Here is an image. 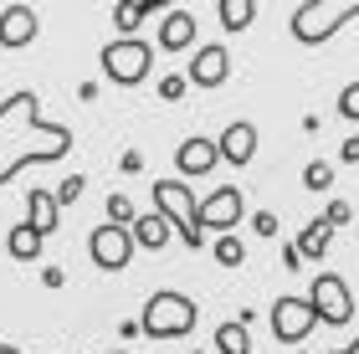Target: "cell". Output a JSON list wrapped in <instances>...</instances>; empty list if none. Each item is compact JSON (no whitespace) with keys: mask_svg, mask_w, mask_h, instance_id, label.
<instances>
[{"mask_svg":"<svg viewBox=\"0 0 359 354\" xmlns=\"http://www.w3.org/2000/svg\"><path fill=\"white\" fill-rule=\"evenodd\" d=\"M41 241H46V236H36V231H31L26 221H21V226L6 236V252L15 257V262H36V257H41Z\"/></svg>","mask_w":359,"mask_h":354,"instance_id":"19","label":"cell"},{"mask_svg":"<svg viewBox=\"0 0 359 354\" xmlns=\"http://www.w3.org/2000/svg\"><path fill=\"white\" fill-rule=\"evenodd\" d=\"M241 216H247V196H241L236 185H221V190H210L201 200V226L216 231V236H231Z\"/></svg>","mask_w":359,"mask_h":354,"instance_id":"9","label":"cell"},{"mask_svg":"<svg viewBox=\"0 0 359 354\" xmlns=\"http://www.w3.org/2000/svg\"><path fill=\"white\" fill-rule=\"evenodd\" d=\"M339 114H344L349 123H359V83H349L344 93H339Z\"/></svg>","mask_w":359,"mask_h":354,"instance_id":"26","label":"cell"},{"mask_svg":"<svg viewBox=\"0 0 359 354\" xmlns=\"http://www.w3.org/2000/svg\"><path fill=\"white\" fill-rule=\"evenodd\" d=\"M195 318H201L195 298H185V293H175V287H165V293H154L149 303H144L139 329L149 334V339H180V334H190V329H195Z\"/></svg>","mask_w":359,"mask_h":354,"instance_id":"2","label":"cell"},{"mask_svg":"<svg viewBox=\"0 0 359 354\" xmlns=\"http://www.w3.org/2000/svg\"><path fill=\"white\" fill-rule=\"evenodd\" d=\"M216 11H221V26H226V31H247L262 6H257V0H221Z\"/></svg>","mask_w":359,"mask_h":354,"instance_id":"21","label":"cell"},{"mask_svg":"<svg viewBox=\"0 0 359 354\" xmlns=\"http://www.w3.org/2000/svg\"><path fill=\"white\" fill-rule=\"evenodd\" d=\"M149 41H139V36H118V41H108L103 46V72H108V83H118V88H139L144 77H149Z\"/></svg>","mask_w":359,"mask_h":354,"instance_id":"5","label":"cell"},{"mask_svg":"<svg viewBox=\"0 0 359 354\" xmlns=\"http://www.w3.org/2000/svg\"><path fill=\"white\" fill-rule=\"evenodd\" d=\"M216 262L221 267H241V262H247V247L236 241V231L231 236H216Z\"/></svg>","mask_w":359,"mask_h":354,"instance_id":"22","label":"cell"},{"mask_svg":"<svg viewBox=\"0 0 359 354\" xmlns=\"http://www.w3.org/2000/svg\"><path fill=\"white\" fill-rule=\"evenodd\" d=\"M154 211L180 231V241H185V247H201V241H205L201 200L190 196V185H185V180H154Z\"/></svg>","mask_w":359,"mask_h":354,"instance_id":"3","label":"cell"},{"mask_svg":"<svg viewBox=\"0 0 359 354\" xmlns=\"http://www.w3.org/2000/svg\"><path fill=\"white\" fill-rule=\"evenodd\" d=\"M216 354H252V339H247V324H241V318H226L216 329Z\"/></svg>","mask_w":359,"mask_h":354,"instance_id":"20","label":"cell"},{"mask_svg":"<svg viewBox=\"0 0 359 354\" xmlns=\"http://www.w3.org/2000/svg\"><path fill=\"white\" fill-rule=\"evenodd\" d=\"M334 354H359V339H354V344H344V349H334Z\"/></svg>","mask_w":359,"mask_h":354,"instance_id":"32","label":"cell"},{"mask_svg":"<svg viewBox=\"0 0 359 354\" xmlns=\"http://www.w3.org/2000/svg\"><path fill=\"white\" fill-rule=\"evenodd\" d=\"M339 154H344V165H359V134L344 139V149H339Z\"/></svg>","mask_w":359,"mask_h":354,"instance_id":"30","label":"cell"},{"mask_svg":"<svg viewBox=\"0 0 359 354\" xmlns=\"http://www.w3.org/2000/svg\"><path fill=\"white\" fill-rule=\"evenodd\" d=\"M72 149V128L67 123H46L41 98L31 88L11 93L0 103V185H11L26 165H52Z\"/></svg>","mask_w":359,"mask_h":354,"instance_id":"1","label":"cell"},{"mask_svg":"<svg viewBox=\"0 0 359 354\" xmlns=\"http://www.w3.org/2000/svg\"><path fill=\"white\" fill-rule=\"evenodd\" d=\"M36 31H41V21H36V11H31V6H6V11H0V46H6V52L31 46V41H36Z\"/></svg>","mask_w":359,"mask_h":354,"instance_id":"11","label":"cell"},{"mask_svg":"<svg viewBox=\"0 0 359 354\" xmlns=\"http://www.w3.org/2000/svg\"><path fill=\"white\" fill-rule=\"evenodd\" d=\"M329 236H334V226L318 216V221H308V226L298 231V241H292V247H298V257L308 262V257H323V252H329Z\"/></svg>","mask_w":359,"mask_h":354,"instance_id":"17","label":"cell"},{"mask_svg":"<svg viewBox=\"0 0 359 354\" xmlns=\"http://www.w3.org/2000/svg\"><path fill=\"white\" fill-rule=\"evenodd\" d=\"M216 165H221V149H216V139H201V134H190V139L175 149V170H180V175H210Z\"/></svg>","mask_w":359,"mask_h":354,"instance_id":"12","label":"cell"},{"mask_svg":"<svg viewBox=\"0 0 359 354\" xmlns=\"http://www.w3.org/2000/svg\"><path fill=\"white\" fill-rule=\"evenodd\" d=\"M170 221L165 216H159V211H149V216H139L134 221V247H149V252H159V247H165V241H170Z\"/></svg>","mask_w":359,"mask_h":354,"instance_id":"16","label":"cell"},{"mask_svg":"<svg viewBox=\"0 0 359 354\" xmlns=\"http://www.w3.org/2000/svg\"><path fill=\"white\" fill-rule=\"evenodd\" d=\"M113 354H123V349H113Z\"/></svg>","mask_w":359,"mask_h":354,"instance_id":"35","label":"cell"},{"mask_svg":"<svg viewBox=\"0 0 359 354\" xmlns=\"http://www.w3.org/2000/svg\"><path fill=\"white\" fill-rule=\"evenodd\" d=\"M226 77H231V52H226L221 41L195 46V52H190V83L195 88H221Z\"/></svg>","mask_w":359,"mask_h":354,"instance_id":"10","label":"cell"},{"mask_svg":"<svg viewBox=\"0 0 359 354\" xmlns=\"http://www.w3.org/2000/svg\"><path fill=\"white\" fill-rule=\"evenodd\" d=\"M108 211H113V216H108L113 226H134V221H139V216H134V200H128V196H108Z\"/></svg>","mask_w":359,"mask_h":354,"instance_id":"23","label":"cell"},{"mask_svg":"<svg viewBox=\"0 0 359 354\" xmlns=\"http://www.w3.org/2000/svg\"><path fill=\"white\" fill-rule=\"evenodd\" d=\"M190 354H201V349H190Z\"/></svg>","mask_w":359,"mask_h":354,"instance_id":"34","label":"cell"},{"mask_svg":"<svg viewBox=\"0 0 359 354\" xmlns=\"http://www.w3.org/2000/svg\"><path fill=\"white\" fill-rule=\"evenodd\" d=\"M190 41H195V15L165 11V21H159V52H190Z\"/></svg>","mask_w":359,"mask_h":354,"instance_id":"15","label":"cell"},{"mask_svg":"<svg viewBox=\"0 0 359 354\" xmlns=\"http://www.w3.org/2000/svg\"><path fill=\"white\" fill-rule=\"evenodd\" d=\"M83 185H88V180H83V175H72V180H62V190H57V200H62V211H67V205H72L77 196H83Z\"/></svg>","mask_w":359,"mask_h":354,"instance_id":"28","label":"cell"},{"mask_svg":"<svg viewBox=\"0 0 359 354\" xmlns=\"http://www.w3.org/2000/svg\"><path fill=\"white\" fill-rule=\"evenodd\" d=\"M323 221H329L334 231H339V226H349V221H354V205H349V200H329V211H323Z\"/></svg>","mask_w":359,"mask_h":354,"instance_id":"25","label":"cell"},{"mask_svg":"<svg viewBox=\"0 0 359 354\" xmlns=\"http://www.w3.org/2000/svg\"><path fill=\"white\" fill-rule=\"evenodd\" d=\"M283 267H287V272H298V267H303V257H298V247H287V252H283Z\"/></svg>","mask_w":359,"mask_h":354,"instance_id":"31","label":"cell"},{"mask_svg":"<svg viewBox=\"0 0 359 354\" xmlns=\"http://www.w3.org/2000/svg\"><path fill=\"white\" fill-rule=\"evenodd\" d=\"M303 185H308V190H329V185H334V170L323 165V159H313V165L303 170Z\"/></svg>","mask_w":359,"mask_h":354,"instance_id":"24","label":"cell"},{"mask_svg":"<svg viewBox=\"0 0 359 354\" xmlns=\"http://www.w3.org/2000/svg\"><path fill=\"white\" fill-rule=\"evenodd\" d=\"M149 11H165V6H149V0H118V6H113V26H118L123 36H134Z\"/></svg>","mask_w":359,"mask_h":354,"instance_id":"18","label":"cell"},{"mask_svg":"<svg viewBox=\"0 0 359 354\" xmlns=\"http://www.w3.org/2000/svg\"><path fill=\"white\" fill-rule=\"evenodd\" d=\"M252 226H257V236H277V216H272V211H257Z\"/></svg>","mask_w":359,"mask_h":354,"instance_id":"29","label":"cell"},{"mask_svg":"<svg viewBox=\"0 0 359 354\" xmlns=\"http://www.w3.org/2000/svg\"><path fill=\"white\" fill-rule=\"evenodd\" d=\"M216 149H221V159H231V165H252V154H257V123H247V118L226 123L221 139H216Z\"/></svg>","mask_w":359,"mask_h":354,"instance_id":"13","label":"cell"},{"mask_svg":"<svg viewBox=\"0 0 359 354\" xmlns=\"http://www.w3.org/2000/svg\"><path fill=\"white\" fill-rule=\"evenodd\" d=\"M308 303H313L318 324H329V329H344L349 318H354V293H349V282L339 278V272H318Z\"/></svg>","mask_w":359,"mask_h":354,"instance_id":"6","label":"cell"},{"mask_svg":"<svg viewBox=\"0 0 359 354\" xmlns=\"http://www.w3.org/2000/svg\"><path fill=\"white\" fill-rule=\"evenodd\" d=\"M88 257L103 272H123L128 262H134V231L128 226H113V221H103L93 236H88Z\"/></svg>","mask_w":359,"mask_h":354,"instance_id":"7","label":"cell"},{"mask_svg":"<svg viewBox=\"0 0 359 354\" xmlns=\"http://www.w3.org/2000/svg\"><path fill=\"white\" fill-rule=\"evenodd\" d=\"M185 88H190V77H165V83H159V98L180 103V98H185Z\"/></svg>","mask_w":359,"mask_h":354,"instance_id":"27","label":"cell"},{"mask_svg":"<svg viewBox=\"0 0 359 354\" xmlns=\"http://www.w3.org/2000/svg\"><path fill=\"white\" fill-rule=\"evenodd\" d=\"M57 221H62V200H57V190H31V196H26V226L36 231V236H52V231H57Z\"/></svg>","mask_w":359,"mask_h":354,"instance_id":"14","label":"cell"},{"mask_svg":"<svg viewBox=\"0 0 359 354\" xmlns=\"http://www.w3.org/2000/svg\"><path fill=\"white\" fill-rule=\"evenodd\" d=\"M313 324H318V313L308 298H277L272 303V339L277 344H303L313 334Z\"/></svg>","mask_w":359,"mask_h":354,"instance_id":"8","label":"cell"},{"mask_svg":"<svg viewBox=\"0 0 359 354\" xmlns=\"http://www.w3.org/2000/svg\"><path fill=\"white\" fill-rule=\"evenodd\" d=\"M354 15H359V0H303V6L292 11V36L303 46H323L344 21H354Z\"/></svg>","mask_w":359,"mask_h":354,"instance_id":"4","label":"cell"},{"mask_svg":"<svg viewBox=\"0 0 359 354\" xmlns=\"http://www.w3.org/2000/svg\"><path fill=\"white\" fill-rule=\"evenodd\" d=\"M0 354H21V349H15V344H6V339H0Z\"/></svg>","mask_w":359,"mask_h":354,"instance_id":"33","label":"cell"}]
</instances>
